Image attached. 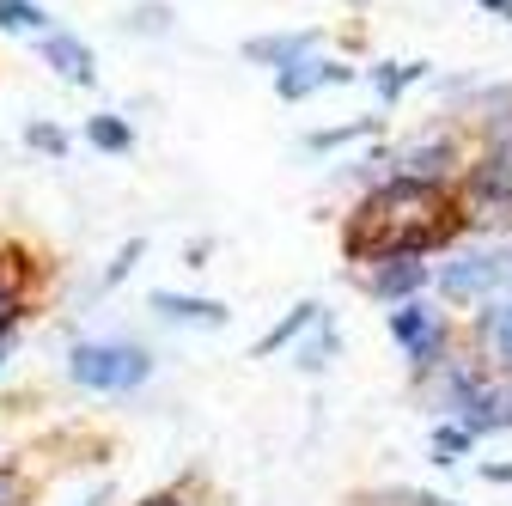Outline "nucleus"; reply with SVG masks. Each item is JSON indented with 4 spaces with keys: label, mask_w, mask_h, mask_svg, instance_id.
Returning a JSON list of instances; mask_svg holds the SVG:
<instances>
[{
    "label": "nucleus",
    "mask_w": 512,
    "mask_h": 506,
    "mask_svg": "<svg viewBox=\"0 0 512 506\" xmlns=\"http://www.w3.org/2000/svg\"><path fill=\"white\" fill-rule=\"evenodd\" d=\"M317 49V31H281V37H256V43H244V61H263V68H293L299 55H311Z\"/></svg>",
    "instance_id": "423d86ee"
},
{
    "label": "nucleus",
    "mask_w": 512,
    "mask_h": 506,
    "mask_svg": "<svg viewBox=\"0 0 512 506\" xmlns=\"http://www.w3.org/2000/svg\"><path fill=\"white\" fill-rule=\"evenodd\" d=\"M378 129V116H360V122H348V129H330V135H311V147L324 153V147H342V141H360V135H372Z\"/></svg>",
    "instance_id": "dca6fc26"
},
{
    "label": "nucleus",
    "mask_w": 512,
    "mask_h": 506,
    "mask_svg": "<svg viewBox=\"0 0 512 506\" xmlns=\"http://www.w3.org/2000/svg\"><path fill=\"white\" fill-rule=\"evenodd\" d=\"M0 506H19V476L0 470Z\"/></svg>",
    "instance_id": "412c9836"
},
{
    "label": "nucleus",
    "mask_w": 512,
    "mask_h": 506,
    "mask_svg": "<svg viewBox=\"0 0 512 506\" xmlns=\"http://www.w3.org/2000/svg\"><path fill=\"white\" fill-rule=\"evenodd\" d=\"M68 372H74V385H86V391H135L141 378L153 372V360L135 342H80L68 354Z\"/></svg>",
    "instance_id": "f03ea898"
},
{
    "label": "nucleus",
    "mask_w": 512,
    "mask_h": 506,
    "mask_svg": "<svg viewBox=\"0 0 512 506\" xmlns=\"http://www.w3.org/2000/svg\"><path fill=\"white\" fill-rule=\"evenodd\" d=\"M86 135H92V147H110V153H122L128 141H135V135H128V122H116V116H92Z\"/></svg>",
    "instance_id": "4468645a"
},
{
    "label": "nucleus",
    "mask_w": 512,
    "mask_h": 506,
    "mask_svg": "<svg viewBox=\"0 0 512 506\" xmlns=\"http://www.w3.org/2000/svg\"><path fill=\"white\" fill-rule=\"evenodd\" d=\"M0 360H7V348H0Z\"/></svg>",
    "instance_id": "b1692460"
},
{
    "label": "nucleus",
    "mask_w": 512,
    "mask_h": 506,
    "mask_svg": "<svg viewBox=\"0 0 512 506\" xmlns=\"http://www.w3.org/2000/svg\"><path fill=\"white\" fill-rule=\"evenodd\" d=\"M330 348H336V330L324 324V330H317V342H305V348H299L293 360H299L305 372H317V366H324V360H330Z\"/></svg>",
    "instance_id": "f3484780"
},
{
    "label": "nucleus",
    "mask_w": 512,
    "mask_h": 506,
    "mask_svg": "<svg viewBox=\"0 0 512 506\" xmlns=\"http://www.w3.org/2000/svg\"><path fill=\"white\" fill-rule=\"evenodd\" d=\"M0 31H49V13L37 0H0Z\"/></svg>",
    "instance_id": "9b49d317"
},
{
    "label": "nucleus",
    "mask_w": 512,
    "mask_h": 506,
    "mask_svg": "<svg viewBox=\"0 0 512 506\" xmlns=\"http://www.w3.org/2000/svg\"><path fill=\"white\" fill-rule=\"evenodd\" d=\"M421 74H427V61H403V68L391 61V68H378V74H372V86H378V98H384V104H391V98H403Z\"/></svg>",
    "instance_id": "9d476101"
},
{
    "label": "nucleus",
    "mask_w": 512,
    "mask_h": 506,
    "mask_svg": "<svg viewBox=\"0 0 512 506\" xmlns=\"http://www.w3.org/2000/svg\"><path fill=\"white\" fill-rule=\"evenodd\" d=\"M311 324H324V305H293V318H287L281 330H269V336H263V354H275L281 342H293V336H305Z\"/></svg>",
    "instance_id": "ddd939ff"
},
{
    "label": "nucleus",
    "mask_w": 512,
    "mask_h": 506,
    "mask_svg": "<svg viewBox=\"0 0 512 506\" xmlns=\"http://www.w3.org/2000/svg\"><path fill=\"white\" fill-rule=\"evenodd\" d=\"M391 336L403 342V354H409L415 372H427L439 360V348H445V324L433 318V311H421V305H397L391 311Z\"/></svg>",
    "instance_id": "7ed1b4c3"
},
{
    "label": "nucleus",
    "mask_w": 512,
    "mask_h": 506,
    "mask_svg": "<svg viewBox=\"0 0 512 506\" xmlns=\"http://www.w3.org/2000/svg\"><path fill=\"white\" fill-rule=\"evenodd\" d=\"M482 13H494V19H512V0H476Z\"/></svg>",
    "instance_id": "4be33fe9"
},
{
    "label": "nucleus",
    "mask_w": 512,
    "mask_h": 506,
    "mask_svg": "<svg viewBox=\"0 0 512 506\" xmlns=\"http://www.w3.org/2000/svg\"><path fill=\"white\" fill-rule=\"evenodd\" d=\"M25 141H31L37 153H55V159L68 153V135H61V129H49V122H31V129H25Z\"/></svg>",
    "instance_id": "a211bd4d"
},
{
    "label": "nucleus",
    "mask_w": 512,
    "mask_h": 506,
    "mask_svg": "<svg viewBox=\"0 0 512 506\" xmlns=\"http://www.w3.org/2000/svg\"><path fill=\"white\" fill-rule=\"evenodd\" d=\"M464 446H470V427H464V421H445V427H433V458H439V464H452Z\"/></svg>",
    "instance_id": "2eb2a0df"
},
{
    "label": "nucleus",
    "mask_w": 512,
    "mask_h": 506,
    "mask_svg": "<svg viewBox=\"0 0 512 506\" xmlns=\"http://www.w3.org/2000/svg\"><path fill=\"white\" fill-rule=\"evenodd\" d=\"M421 281H427V269H421L415 257H384L378 275H372V293H378V299H397V293H415Z\"/></svg>",
    "instance_id": "1a4fd4ad"
},
{
    "label": "nucleus",
    "mask_w": 512,
    "mask_h": 506,
    "mask_svg": "<svg viewBox=\"0 0 512 506\" xmlns=\"http://www.w3.org/2000/svg\"><path fill=\"white\" fill-rule=\"evenodd\" d=\"M128 25H135V31H165V25H171V13H165V7H141Z\"/></svg>",
    "instance_id": "aec40b11"
},
{
    "label": "nucleus",
    "mask_w": 512,
    "mask_h": 506,
    "mask_svg": "<svg viewBox=\"0 0 512 506\" xmlns=\"http://www.w3.org/2000/svg\"><path fill=\"white\" fill-rule=\"evenodd\" d=\"M397 165L415 177V183H433L445 165H452V141H445V135H427V141H409L403 153H397Z\"/></svg>",
    "instance_id": "0eeeda50"
},
{
    "label": "nucleus",
    "mask_w": 512,
    "mask_h": 506,
    "mask_svg": "<svg viewBox=\"0 0 512 506\" xmlns=\"http://www.w3.org/2000/svg\"><path fill=\"white\" fill-rule=\"evenodd\" d=\"M43 61L61 74V80H74V86H92V49L74 37V31H43Z\"/></svg>",
    "instance_id": "39448f33"
},
{
    "label": "nucleus",
    "mask_w": 512,
    "mask_h": 506,
    "mask_svg": "<svg viewBox=\"0 0 512 506\" xmlns=\"http://www.w3.org/2000/svg\"><path fill=\"white\" fill-rule=\"evenodd\" d=\"M80 506H104V494H92V500H80Z\"/></svg>",
    "instance_id": "5701e85b"
},
{
    "label": "nucleus",
    "mask_w": 512,
    "mask_h": 506,
    "mask_svg": "<svg viewBox=\"0 0 512 506\" xmlns=\"http://www.w3.org/2000/svg\"><path fill=\"white\" fill-rule=\"evenodd\" d=\"M452 232V202L439 196L433 183H415V177H397L384 183L378 196L360 202V214L348 220V257H415V250L439 244Z\"/></svg>",
    "instance_id": "f257e3e1"
},
{
    "label": "nucleus",
    "mask_w": 512,
    "mask_h": 506,
    "mask_svg": "<svg viewBox=\"0 0 512 506\" xmlns=\"http://www.w3.org/2000/svg\"><path fill=\"white\" fill-rule=\"evenodd\" d=\"M135 263H141V238H128V244H122V250H116V263H110V269H104V287H116V281H122V275H128V269H135Z\"/></svg>",
    "instance_id": "6ab92c4d"
},
{
    "label": "nucleus",
    "mask_w": 512,
    "mask_h": 506,
    "mask_svg": "<svg viewBox=\"0 0 512 506\" xmlns=\"http://www.w3.org/2000/svg\"><path fill=\"white\" fill-rule=\"evenodd\" d=\"M482 342H488V348L512 366V299H506V305H494L488 318H482Z\"/></svg>",
    "instance_id": "f8f14e48"
},
{
    "label": "nucleus",
    "mask_w": 512,
    "mask_h": 506,
    "mask_svg": "<svg viewBox=\"0 0 512 506\" xmlns=\"http://www.w3.org/2000/svg\"><path fill=\"white\" fill-rule=\"evenodd\" d=\"M348 80V68L342 61H324V55H299L293 68H281L275 74V92L293 104V98H311V92H324V86H342Z\"/></svg>",
    "instance_id": "20e7f679"
},
{
    "label": "nucleus",
    "mask_w": 512,
    "mask_h": 506,
    "mask_svg": "<svg viewBox=\"0 0 512 506\" xmlns=\"http://www.w3.org/2000/svg\"><path fill=\"white\" fill-rule=\"evenodd\" d=\"M153 311L177 324H226V305L220 299H183V293H153Z\"/></svg>",
    "instance_id": "6e6552de"
}]
</instances>
